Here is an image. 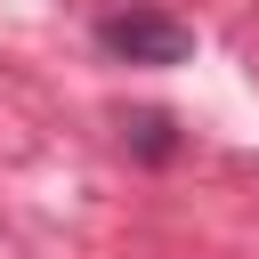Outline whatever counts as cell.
I'll use <instances>...</instances> for the list:
<instances>
[{
	"label": "cell",
	"instance_id": "cell-1",
	"mask_svg": "<svg viewBox=\"0 0 259 259\" xmlns=\"http://www.w3.org/2000/svg\"><path fill=\"white\" fill-rule=\"evenodd\" d=\"M97 49L113 65H186L194 32L178 16H162V8H113V16H97Z\"/></svg>",
	"mask_w": 259,
	"mask_h": 259
},
{
	"label": "cell",
	"instance_id": "cell-2",
	"mask_svg": "<svg viewBox=\"0 0 259 259\" xmlns=\"http://www.w3.org/2000/svg\"><path fill=\"white\" fill-rule=\"evenodd\" d=\"M121 146H130L138 162H170V154H178V130H170V113L146 105V113H121Z\"/></svg>",
	"mask_w": 259,
	"mask_h": 259
}]
</instances>
